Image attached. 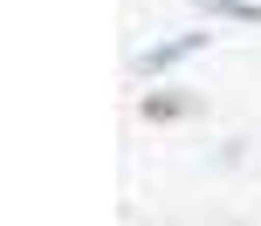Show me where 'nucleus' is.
<instances>
[{"label":"nucleus","instance_id":"f257e3e1","mask_svg":"<svg viewBox=\"0 0 261 226\" xmlns=\"http://www.w3.org/2000/svg\"><path fill=\"white\" fill-rule=\"evenodd\" d=\"M193 48H206V35H179V41H158L151 55H138V69H144V76H158V69H179V62H186Z\"/></svg>","mask_w":261,"mask_h":226},{"label":"nucleus","instance_id":"f03ea898","mask_svg":"<svg viewBox=\"0 0 261 226\" xmlns=\"http://www.w3.org/2000/svg\"><path fill=\"white\" fill-rule=\"evenodd\" d=\"M206 14H220V21H261V7H248V0H199Z\"/></svg>","mask_w":261,"mask_h":226}]
</instances>
